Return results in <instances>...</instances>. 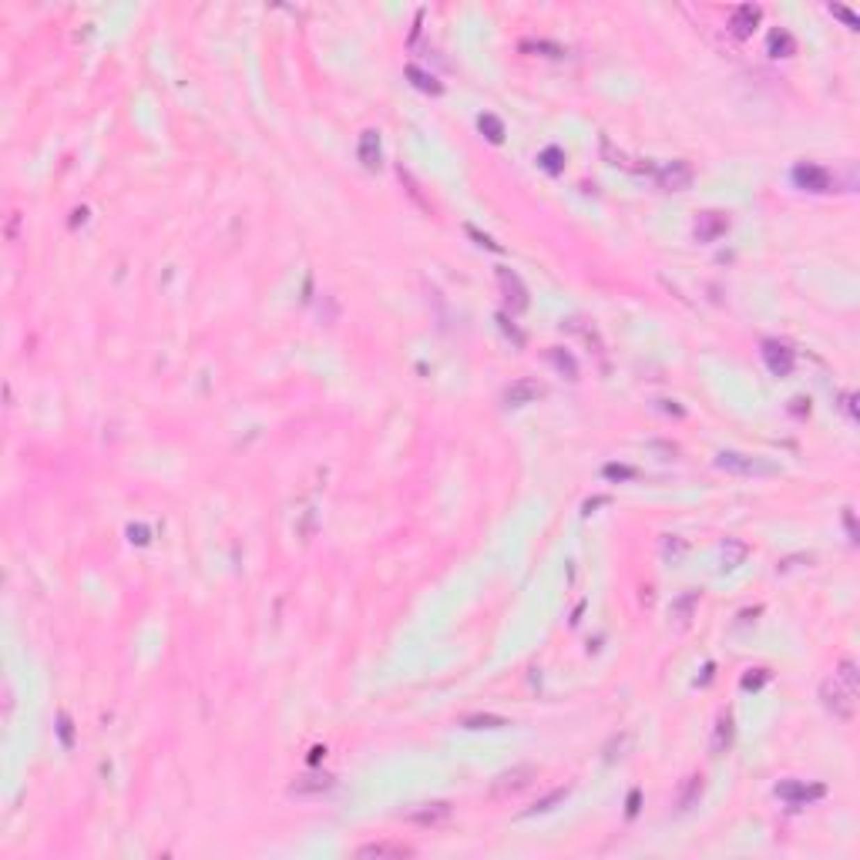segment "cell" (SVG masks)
I'll list each match as a JSON object with an SVG mask.
<instances>
[{
    "mask_svg": "<svg viewBox=\"0 0 860 860\" xmlns=\"http://www.w3.org/2000/svg\"><path fill=\"white\" fill-rule=\"evenodd\" d=\"M357 857H414V847H407V843H393V841H377V843H363L360 850H357Z\"/></svg>",
    "mask_w": 860,
    "mask_h": 860,
    "instance_id": "obj_14",
    "label": "cell"
},
{
    "mask_svg": "<svg viewBox=\"0 0 860 860\" xmlns=\"http://www.w3.org/2000/svg\"><path fill=\"white\" fill-rule=\"evenodd\" d=\"M497 323H501V329H504V336H511V340H515V346H524V333H521V329H517V326L511 323L504 313H497Z\"/></svg>",
    "mask_w": 860,
    "mask_h": 860,
    "instance_id": "obj_34",
    "label": "cell"
},
{
    "mask_svg": "<svg viewBox=\"0 0 860 860\" xmlns=\"http://www.w3.org/2000/svg\"><path fill=\"white\" fill-rule=\"evenodd\" d=\"M58 729H61V740H64V746H71V719H68V716H61V719H58Z\"/></svg>",
    "mask_w": 860,
    "mask_h": 860,
    "instance_id": "obj_37",
    "label": "cell"
},
{
    "mask_svg": "<svg viewBox=\"0 0 860 860\" xmlns=\"http://www.w3.org/2000/svg\"><path fill=\"white\" fill-rule=\"evenodd\" d=\"M467 235H471V239H478L484 249H491V252H501V246H497L494 239H491V235H484V232H478L474 226H467Z\"/></svg>",
    "mask_w": 860,
    "mask_h": 860,
    "instance_id": "obj_36",
    "label": "cell"
},
{
    "mask_svg": "<svg viewBox=\"0 0 860 860\" xmlns=\"http://www.w3.org/2000/svg\"><path fill=\"white\" fill-rule=\"evenodd\" d=\"M662 403V410L666 414H675V417H682V407H675V400H659Z\"/></svg>",
    "mask_w": 860,
    "mask_h": 860,
    "instance_id": "obj_39",
    "label": "cell"
},
{
    "mask_svg": "<svg viewBox=\"0 0 860 860\" xmlns=\"http://www.w3.org/2000/svg\"><path fill=\"white\" fill-rule=\"evenodd\" d=\"M699 588H686V592L679 595L675 602H672L669 615L675 618V625H689V618H692V612H696V605H699Z\"/></svg>",
    "mask_w": 860,
    "mask_h": 860,
    "instance_id": "obj_17",
    "label": "cell"
},
{
    "mask_svg": "<svg viewBox=\"0 0 860 860\" xmlns=\"http://www.w3.org/2000/svg\"><path fill=\"white\" fill-rule=\"evenodd\" d=\"M729 229V219L723 215V212H703L699 219H696V239L699 242H716L719 235H726Z\"/></svg>",
    "mask_w": 860,
    "mask_h": 860,
    "instance_id": "obj_10",
    "label": "cell"
},
{
    "mask_svg": "<svg viewBox=\"0 0 860 860\" xmlns=\"http://www.w3.org/2000/svg\"><path fill=\"white\" fill-rule=\"evenodd\" d=\"M760 17H763V10H760L756 3H740V7L729 14V31H733L736 38H749L753 27L760 24Z\"/></svg>",
    "mask_w": 860,
    "mask_h": 860,
    "instance_id": "obj_11",
    "label": "cell"
},
{
    "mask_svg": "<svg viewBox=\"0 0 860 860\" xmlns=\"http://www.w3.org/2000/svg\"><path fill=\"white\" fill-rule=\"evenodd\" d=\"M635 813H639V790L629 793V817H635Z\"/></svg>",
    "mask_w": 860,
    "mask_h": 860,
    "instance_id": "obj_41",
    "label": "cell"
},
{
    "mask_svg": "<svg viewBox=\"0 0 860 860\" xmlns=\"http://www.w3.org/2000/svg\"><path fill=\"white\" fill-rule=\"evenodd\" d=\"M538 397H545V386H541L538 380H528V377L515 380L508 390H504V403H508V407H524V403H535Z\"/></svg>",
    "mask_w": 860,
    "mask_h": 860,
    "instance_id": "obj_9",
    "label": "cell"
},
{
    "mask_svg": "<svg viewBox=\"0 0 860 860\" xmlns=\"http://www.w3.org/2000/svg\"><path fill=\"white\" fill-rule=\"evenodd\" d=\"M841 400H843V410H847L850 417H857V410H854V393H843Z\"/></svg>",
    "mask_w": 860,
    "mask_h": 860,
    "instance_id": "obj_40",
    "label": "cell"
},
{
    "mask_svg": "<svg viewBox=\"0 0 860 860\" xmlns=\"http://www.w3.org/2000/svg\"><path fill=\"white\" fill-rule=\"evenodd\" d=\"M766 47H769V54H773V58H790V54H797V40H793V34H790V31H783V27L769 31Z\"/></svg>",
    "mask_w": 860,
    "mask_h": 860,
    "instance_id": "obj_19",
    "label": "cell"
},
{
    "mask_svg": "<svg viewBox=\"0 0 860 860\" xmlns=\"http://www.w3.org/2000/svg\"><path fill=\"white\" fill-rule=\"evenodd\" d=\"M820 703H823V709H827L834 719L850 723V719H854V712H857V689L843 686L837 675H827V679L820 682Z\"/></svg>",
    "mask_w": 860,
    "mask_h": 860,
    "instance_id": "obj_2",
    "label": "cell"
},
{
    "mask_svg": "<svg viewBox=\"0 0 860 860\" xmlns=\"http://www.w3.org/2000/svg\"><path fill=\"white\" fill-rule=\"evenodd\" d=\"M746 548L743 541H733V538H726V545H723V568H736V565H743V558H746Z\"/></svg>",
    "mask_w": 860,
    "mask_h": 860,
    "instance_id": "obj_27",
    "label": "cell"
},
{
    "mask_svg": "<svg viewBox=\"0 0 860 860\" xmlns=\"http://www.w3.org/2000/svg\"><path fill=\"white\" fill-rule=\"evenodd\" d=\"M793 182H797L803 191H830L834 189V175L827 172L823 165H813V162L797 165V169H793Z\"/></svg>",
    "mask_w": 860,
    "mask_h": 860,
    "instance_id": "obj_7",
    "label": "cell"
},
{
    "mask_svg": "<svg viewBox=\"0 0 860 860\" xmlns=\"http://www.w3.org/2000/svg\"><path fill=\"white\" fill-rule=\"evenodd\" d=\"M538 162H541V169H545V172L558 175L561 169H565V152H561L558 145H552V148H545V152L538 155Z\"/></svg>",
    "mask_w": 860,
    "mask_h": 860,
    "instance_id": "obj_25",
    "label": "cell"
},
{
    "mask_svg": "<svg viewBox=\"0 0 860 860\" xmlns=\"http://www.w3.org/2000/svg\"><path fill=\"white\" fill-rule=\"evenodd\" d=\"M333 786H336V780L329 773H309V776H299L289 783V797H316V793H326Z\"/></svg>",
    "mask_w": 860,
    "mask_h": 860,
    "instance_id": "obj_12",
    "label": "cell"
},
{
    "mask_svg": "<svg viewBox=\"0 0 860 860\" xmlns=\"http://www.w3.org/2000/svg\"><path fill=\"white\" fill-rule=\"evenodd\" d=\"M733 733H736V726H733V716H729V712H723V716L716 719V733H712V756H723L729 746H733Z\"/></svg>",
    "mask_w": 860,
    "mask_h": 860,
    "instance_id": "obj_18",
    "label": "cell"
},
{
    "mask_svg": "<svg viewBox=\"0 0 860 860\" xmlns=\"http://www.w3.org/2000/svg\"><path fill=\"white\" fill-rule=\"evenodd\" d=\"M511 726L504 716H491V712H480V716H467L464 719V729H504Z\"/></svg>",
    "mask_w": 860,
    "mask_h": 860,
    "instance_id": "obj_22",
    "label": "cell"
},
{
    "mask_svg": "<svg viewBox=\"0 0 860 860\" xmlns=\"http://www.w3.org/2000/svg\"><path fill=\"white\" fill-rule=\"evenodd\" d=\"M682 552H686V541H682V538H672V535L662 538V554H666V561L675 565V561L682 558Z\"/></svg>",
    "mask_w": 860,
    "mask_h": 860,
    "instance_id": "obj_30",
    "label": "cell"
},
{
    "mask_svg": "<svg viewBox=\"0 0 860 860\" xmlns=\"http://www.w3.org/2000/svg\"><path fill=\"white\" fill-rule=\"evenodd\" d=\"M837 679H841L843 686H850V689H857L860 686V675H857V662L850 659V655H843L841 662H837V672H834Z\"/></svg>",
    "mask_w": 860,
    "mask_h": 860,
    "instance_id": "obj_26",
    "label": "cell"
},
{
    "mask_svg": "<svg viewBox=\"0 0 860 860\" xmlns=\"http://www.w3.org/2000/svg\"><path fill=\"white\" fill-rule=\"evenodd\" d=\"M602 474L612 478V480H625V478H635V467H625V464H605Z\"/></svg>",
    "mask_w": 860,
    "mask_h": 860,
    "instance_id": "obj_33",
    "label": "cell"
},
{
    "mask_svg": "<svg viewBox=\"0 0 860 860\" xmlns=\"http://www.w3.org/2000/svg\"><path fill=\"white\" fill-rule=\"evenodd\" d=\"M763 363L766 370L773 373V377H790L793 373V366H797V353H793V346L783 343V340H763Z\"/></svg>",
    "mask_w": 860,
    "mask_h": 860,
    "instance_id": "obj_4",
    "label": "cell"
},
{
    "mask_svg": "<svg viewBox=\"0 0 860 860\" xmlns=\"http://www.w3.org/2000/svg\"><path fill=\"white\" fill-rule=\"evenodd\" d=\"M629 743H632V736H629V733H622V736H615L612 743H609V749H605V760H609V763H615L618 756H625L622 749H625V746H629Z\"/></svg>",
    "mask_w": 860,
    "mask_h": 860,
    "instance_id": "obj_32",
    "label": "cell"
},
{
    "mask_svg": "<svg viewBox=\"0 0 860 860\" xmlns=\"http://www.w3.org/2000/svg\"><path fill=\"white\" fill-rule=\"evenodd\" d=\"M716 467L726 471V474H736V478H773V474H780V464L756 458V454H743V451H719Z\"/></svg>",
    "mask_w": 860,
    "mask_h": 860,
    "instance_id": "obj_1",
    "label": "cell"
},
{
    "mask_svg": "<svg viewBox=\"0 0 860 860\" xmlns=\"http://www.w3.org/2000/svg\"><path fill=\"white\" fill-rule=\"evenodd\" d=\"M407 77L414 81V88H421V91H427V95H440V91H444V84H440L437 77H434V75H423L421 68H414V64L407 68Z\"/></svg>",
    "mask_w": 860,
    "mask_h": 860,
    "instance_id": "obj_21",
    "label": "cell"
},
{
    "mask_svg": "<svg viewBox=\"0 0 860 860\" xmlns=\"http://www.w3.org/2000/svg\"><path fill=\"white\" fill-rule=\"evenodd\" d=\"M497 289H501V296H504V303L511 306V313H524L528 309V289H524V283H521V276L517 272H511V269H497Z\"/></svg>",
    "mask_w": 860,
    "mask_h": 860,
    "instance_id": "obj_6",
    "label": "cell"
},
{
    "mask_svg": "<svg viewBox=\"0 0 860 860\" xmlns=\"http://www.w3.org/2000/svg\"><path fill=\"white\" fill-rule=\"evenodd\" d=\"M769 679V672L766 669H753V672H746L743 675V689H760Z\"/></svg>",
    "mask_w": 860,
    "mask_h": 860,
    "instance_id": "obj_35",
    "label": "cell"
},
{
    "mask_svg": "<svg viewBox=\"0 0 860 860\" xmlns=\"http://www.w3.org/2000/svg\"><path fill=\"white\" fill-rule=\"evenodd\" d=\"M548 360H552L568 380H578V363L572 360V353H565V350H548Z\"/></svg>",
    "mask_w": 860,
    "mask_h": 860,
    "instance_id": "obj_24",
    "label": "cell"
},
{
    "mask_svg": "<svg viewBox=\"0 0 860 860\" xmlns=\"http://www.w3.org/2000/svg\"><path fill=\"white\" fill-rule=\"evenodd\" d=\"M827 10H830V14H834V17H841L843 24H847V27H850V31H857V27H860V17H857V14H854V10H847V7H843V3H830V7H827Z\"/></svg>",
    "mask_w": 860,
    "mask_h": 860,
    "instance_id": "obj_31",
    "label": "cell"
},
{
    "mask_svg": "<svg viewBox=\"0 0 860 860\" xmlns=\"http://www.w3.org/2000/svg\"><path fill=\"white\" fill-rule=\"evenodd\" d=\"M357 155L363 162V169H380V132H363L360 134V145H357Z\"/></svg>",
    "mask_w": 860,
    "mask_h": 860,
    "instance_id": "obj_16",
    "label": "cell"
},
{
    "mask_svg": "<svg viewBox=\"0 0 860 860\" xmlns=\"http://www.w3.org/2000/svg\"><path fill=\"white\" fill-rule=\"evenodd\" d=\"M652 178L666 191H686L692 185V165L689 162H662L659 169H652Z\"/></svg>",
    "mask_w": 860,
    "mask_h": 860,
    "instance_id": "obj_5",
    "label": "cell"
},
{
    "mask_svg": "<svg viewBox=\"0 0 860 860\" xmlns=\"http://www.w3.org/2000/svg\"><path fill=\"white\" fill-rule=\"evenodd\" d=\"M561 329H568V333H574V336H581L595 357H605V343H602V336L595 333L592 323H585V320H565V323H561Z\"/></svg>",
    "mask_w": 860,
    "mask_h": 860,
    "instance_id": "obj_15",
    "label": "cell"
},
{
    "mask_svg": "<svg viewBox=\"0 0 860 860\" xmlns=\"http://www.w3.org/2000/svg\"><path fill=\"white\" fill-rule=\"evenodd\" d=\"M568 793H572L568 786H558V790H552L548 797H541V800H538L535 806H531V810H524L521 817H538V813H552V810H554V806H558V803H565V800H568Z\"/></svg>",
    "mask_w": 860,
    "mask_h": 860,
    "instance_id": "obj_20",
    "label": "cell"
},
{
    "mask_svg": "<svg viewBox=\"0 0 860 860\" xmlns=\"http://www.w3.org/2000/svg\"><path fill=\"white\" fill-rule=\"evenodd\" d=\"M823 786H806V783H797V780H790V783H780L776 786V797L786 803H793V806H800V803H810V800H820Z\"/></svg>",
    "mask_w": 860,
    "mask_h": 860,
    "instance_id": "obj_13",
    "label": "cell"
},
{
    "mask_svg": "<svg viewBox=\"0 0 860 860\" xmlns=\"http://www.w3.org/2000/svg\"><path fill=\"white\" fill-rule=\"evenodd\" d=\"M699 797H703V776H689L686 790H682V797H679V810H689Z\"/></svg>",
    "mask_w": 860,
    "mask_h": 860,
    "instance_id": "obj_28",
    "label": "cell"
},
{
    "mask_svg": "<svg viewBox=\"0 0 860 860\" xmlns=\"http://www.w3.org/2000/svg\"><path fill=\"white\" fill-rule=\"evenodd\" d=\"M521 51H545L548 58H565V54H568L561 44H552V40H524Z\"/></svg>",
    "mask_w": 860,
    "mask_h": 860,
    "instance_id": "obj_29",
    "label": "cell"
},
{
    "mask_svg": "<svg viewBox=\"0 0 860 860\" xmlns=\"http://www.w3.org/2000/svg\"><path fill=\"white\" fill-rule=\"evenodd\" d=\"M454 817V806L447 800H434V803H421L417 810H410L407 813V820L417 823V827H440V823H447Z\"/></svg>",
    "mask_w": 860,
    "mask_h": 860,
    "instance_id": "obj_8",
    "label": "cell"
},
{
    "mask_svg": "<svg viewBox=\"0 0 860 860\" xmlns=\"http://www.w3.org/2000/svg\"><path fill=\"white\" fill-rule=\"evenodd\" d=\"M128 535H132V541H138V545L148 541V531H145V528H128Z\"/></svg>",
    "mask_w": 860,
    "mask_h": 860,
    "instance_id": "obj_38",
    "label": "cell"
},
{
    "mask_svg": "<svg viewBox=\"0 0 860 860\" xmlns=\"http://www.w3.org/2000/svg\"><path fill=\"white\" fill-rule=\"evenodd\" d=\"M478 125H480V132H484V138H487V141H494V145H501V141H504V121H501L497 115H480Z\"/></svg>",
    "mask_w": 860,
    "mask_h": 860,
    "instance_id": "obj_23",
    "label": "cell"
},
{
    "mask_svg": "<svg viewBox=\"0 0 860 860\" xmlns=\"http://www.w3.org/2000/svg\"><path fill=\"white\" fill-rule=\"evenodd\" d=\"M535 776H538V766H531V763L511 766V769L497 773L494 780H491V790H487V793H491L494 800H508V797H515V793H521V790H528Z\"/></svg>",
    "mask_w": 860,
    "mask_h": 860,
    "instance_id": "obj_3",
    "label": "cell"
}]
</instances>
